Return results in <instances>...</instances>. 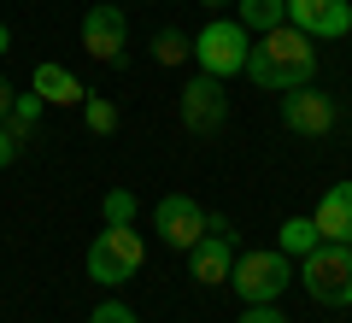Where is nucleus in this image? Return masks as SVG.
Masks as SVG:
<instances>
[{"mask_svg":"<svg viewBox=\"0 0 352 323\" xmlns=\"http://www.w3.org/2000/svg\"><path fill=\"white\" fill-rule=\"evenodd\" d=\"M300 282L317 306H352V241H317L300 259Z\"/></svg>","mask_w":352,"mask_h":323,"instance_id":"7ed1b4c3","label":"nucleus"},{"mask_svg":"<svg viewBox=\"0 0 352 323\" xmlns=\"http://www.w3.org/2000/svg\"><path fill=\"white\" fill-rule=\"evenodd\" d=\"M12 153H18V136L6 124H0V171H6V165H12Z\"/></svg>","mask_w":352,"mask_h":323,"instance_id":"4be33fe9","label":"nucleus"},{"mask_svg":"<svg viewBox=\"0 0 352 323\" xmlns=\"http://www.w3.org/2000/svg\"><path fill=\"white\" fill-rule=\"evenodd\" d=\"M36 124H41V100H36V94H18V100H12V118H6V129L24 141Z\"/></svg>","mask_w":352,"mask_h":323,"instance_id":"f3484780","label":"nucleus"},{"mask_svg":"<svg viewBox=\"0 0 352 323\" xmlns=\"http://www.w3.org/2000/svg\"><path fill=\"white\" fill-rule=\"evenodd\" d=\"M317 241H323V236H317V224H311V218H288V224L276 229V247L288 253V259H305V253H311Z\"/></svg>","mask_w":352,"mask_h":323,"instance_id":"2eb2a0df","label":"nucleus"},{"mask_svg":"<svg viewBox=\"0 0 352 323\" xmlns=\"http://www.w3.org/2000/svg\"><path fill=\"white\" fill-rule=\"evenodd\" d=\"M153 59L159 65H182L188 59V36H182V30H164V36L153 41Z\"/></svg>","mask_w":352,"mask_h":323,"instance_id":"6ab92c4d","label":"nucleus"},{"mask_svg":"<svg viewBox=\"0 0 352 323\" xmlns=\"http://www.w3.org/2000/svg\"><path fill=\"white\" fill-rule=\"evenodd\" d=\"M247 48L252 41H247V30H241L235 18H212V24L188 41V59H200V71L223 83V76H235L241 65H247Z\"/></svg>","mask_w":352,"mask_h":323,"instance_id":"39448f33","label":"nucleus"},{"mask_svg":"<svg viewBox=\"0 0 352 323\" xmlns=\"http://www.w3.org/2000/svg\"><path fill=\"white\" fill-rule=\"evenodd\" d=\"M235 24L247 30V36H264V30H276L288 24V0H235Z\"/></svg>","mask_w":352,"mask_h":323,"instance_id":"4468645a","label":"nucleus"},{"mask_svg":"<svg viewBox=\"0 0 352 323\" xmlns=\"http://www.w3.org/2000/svg\"><path fill=\"white\" fill-rule=\"evenodd\" d=\"M153 224H159L164 247H182V253H188L194 241L206 236V211H200V200H188V194H164L159 206H153Z\"/></svg>","mask_w":352,"mask_h":323,"instance_id":"9b49d317","label":"nucleus"},{"mask_svg":"<svg viewBox=\"0 0 352 323\" xmlns=\"http://www.w3.org/2000/svg\"><path fill=\"white\" fill-rule=\"evenodd\" d=\"M288 24L311 41H340L352 30V0H288Z\"/></svg>","mask_w":352,"mask_h":323,"instance_id":"9d476101","label":"nucleus"},{"mask_svg":"<svg viewBox=\"0 0 352 323\" xmlns=\"http://www.w3.org/2000/svg\"><path fill=\"white\" fill-rule=\"evenodd\" d=\"M141 259H147V247H141L135 224H106L100 236H94V247H88V276L106 288L129 282V276L141 271Z\"/></svg>","mask_w":352,"mask_h":323,"instance_id":"20e7f679","label":"nucleus"},{"mask_svg":"<svg viewBox=\"0 0 352 323\" xmlns=\"http://www.w3.org/2000/svg\"><path fill=\"white\" fill-rule=\"evenodd\" d=\"M200 6H212V12H217V6H235V0H200Z\"/></svg>","mask_w":352,"mask_h":323,"instance_id":"393cba45","label":"nucleus"},{"mask_svg":"<svg viewBox=\"0 0 352 323\" xmlns=\"http://www.w3.org/2000/svg\"><path fill=\"white\" fill-rule=\"evenodd\" d=\"M106 224H135V194L129 188H106Z\"/></svg>","mask_w":352,"mask_h":323,"instance_id":"a211bd4d","label":"nucleus"},{"mask_svg":"<svg viewBox=\"0 0 352 323\" xmlns=\"http://www.w3.org/2000/svg\"><path fill=\"white\" fill-rule=\"evenodd\" d=\"M282 124L294 129V136H305V141H323V136H335V124H340V112H335V100L323 94V88H288L282 94Z\"/></svg>","mask_w":352,"mask_h":323,"instance_id":"6e6552de","label":"nucleus"},{"mask_svg":"<svg viewBox=\"0 0 352 323\" xmlns=\"http://www.w3.org/2000/svg\"><path fill=\"white\" fill-rule=\"evenodd\" d=\"M0 53H12V30L6 24H0Z\"/></svg>","mask_w":352,"mask_h":323,"instance_id":"b1692460","label":"nucleus"},{"mask_svg":"<svg viewBox=\"0 0 352 323\" xmlns=\"http://www.w3.org/2000/svg\"><path fill=\"white\" fill-rule=\"evenodd\" d=\"M212 236H200L188 247V276L200 288H229V264H235V241H229V224L223 218H206Z\"/></svg>","mask_w":352,"mask_h":323,"instance_id":"1a4fd4ad","label":"nucleus"},{"mask_svg":"<svg viewBox=\"0 0 352 323\" xmlns=\"http://www.w3.org/2000/svg\"><path fill=\"white\" fill-rule=\"evenodd\" d=\"M241 71H247V83L270 88V94H288V88H305L317 76V48H311L305 30L276 24V30H264L247 48V65H241Z\"/></svg>","mask_w":352,"mask_h":323,"instance_id":"f257e3e1","label":"nucleus"},{"mask_svg":"<svg viewBox=\"0 0 352 323\" xmlns=\"http://www.w3.org/2000/svg\"><path fill=\"white\" fill-rule=\"evenodd\" d=\"M176 112H182V129L188 136H217L223 129V118H229V94H223V83L217 76H188L182 83V100H176Z\"/></svg>","mask_w":352,"mask_h":323,"instance_id":"423d86ee","label":"nucleus"},{"mask_svg":"<svg viewBox=\"0 0 352 323\" xmlns=\"http://www.w3.org/2000/svg\"><path fill=\"white\" fill-rule=\"evenodd\" d=\"M88 323H135V311H129V306H118V300H100V306L88 311Z\"/></svg>","mask_w":352,"mask_h":323,"instance_id":"aec40b11","label":"nucleus"},{"mask_svg":"<svg viewBox=\"0 0 352 323\" xmlns=\"http://www.w3.org/2000/svg\"><path fill=\"white\" fill-rule=\"evenodd\" d=\"M30 94H36L41 106H82L88 88L76 83V71H65L59 59H41V65H36V76H30Z\"/></svg>","mask_w":352,"mask_h":323,"instance_id":"f8f14e48","label":"nucleus"},{"mask_svg":"<svg viewBox=\"0 0 352 323\" xmlns=\"http://www.w3.org/2000/svg\"><path fill=\"white\" fill-rule=\"evenodd\" d=\"M12 100H18V88L6 83V76H0V124H6V118H12Z\"/></svg>","mask_w":352,"mask_h":323,"instance_id":"5701e85b","label":"nucleus"},{"mask_svg":"<svg viewBox=\"0 0 352 323\" xmlns=\"http://www.w3.org/2000/svg\"><path fill=\"white\" fill-rule=\"evenodd\" d=\"M124 48H129V18L124 6L100 0V6H88L82 12V53L100 65H124Z\"/></svg>","mask_w":352,"mask_h":323,"instance_id":"0eeeda50","label":"nucleus"},{"mask_svg":"<svg viewBox=\"0 0 352 323\" xmlns=\"http://www.w3.org/2000/svg\"><path fill=\"white\" fill-rule=\"evenodd\" d=\"M241 323H288V317H282L276 306H247V311H241Z\"/></svg>","mask_w":352,"mask_h":323,"instance_id":"412c9836","label":"nucleus"},{"mask_svg":"<svg viewBox=\"0 0 352 323\" xmlns=\"http://www.w3.org/2000/svg\"><path fill=\"white\" fill-rule=\"evenodd\" d=\"M311 224H317V236H323V241H352V176H346V183H335V188H323Z\"/></svg>","mask_w":352,"mask_h":323,"instance_id":"ddd939ff","label":"nucleus"},{"mask_svg":"<svg viewBox=\"0 0 352 323\" xmlns=\"http://www.w3.org/2000/svg\"><path fill=\"white\" fill-rule=\"evenodd\" d=\"M82 124L94 129V136H112L118 129V106L106 94H82Z\"/></svg>","mask_w":352,"mask_h":323,"instance_id":"dca6fc26","label":"nucleus"},{"mask_svg":"<svg viewBox=\"0 0 352 323\" xmlns=\"http://www.w3.org/2000/svg\"><path fill=\"white\" fill-rule=\"evenodd\" d=\"M229 288H235L247 306H276V294L294 288V259L282 247H247L229 264Z\"/></svg>","mask_w":352,"mask_h":323,"instance_id":"f03ea898","label":"nucleus"}]
</instances>
